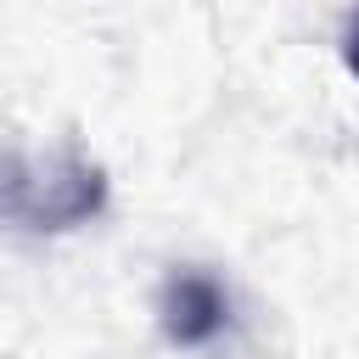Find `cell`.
Returning a JSON list of instances; mask_svg holds the SVG:
<instances>
[{
  "mask_svg": "<svg viewBox=\"0 0 359 359\" xmlns=\"http://www.w3.org/2000/svg\"><path fill=\"white\" fill-rule=\"evenodd\" d=\"M157 320H163V337L174 348H208L224 337L230 325V292L219 275L208 269H174L163 280V297H157Z\"/></svg>",
  "mask_w": 359,
  "mask_h": 359,
  "instance_id": "obj_2",
  "label": "cell"
},
{
  "mask_svg": "<svg viewBox=\"0 0 359 359\" xmlns=\"http://www.w3.org/2000/svg\"><path fill=\"white\" fill-rule=\"evenodd\" d=\"M107 208V168L84 151H0V224L79 230Z\"/></svg>",
  "mask_w": 359,
  "mask_h": 359,
  "instance_id": "obj_1",
  "label": "cell"
}]
</instances>
